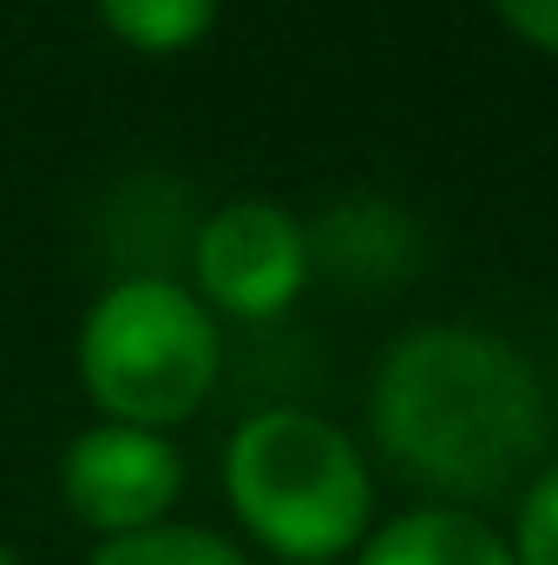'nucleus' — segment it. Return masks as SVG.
<instances>
[{"mask_svg": "<svg viewBox=\"0 0 558 565\" xmlns=\"http://www.w3.org/2000/svg\"><path fill=\"white\" fill-rule=\"evenodd\" d=\"M224 493L237 520L282 559H335L368 526V460L309 408H264L224 447Z\"/></svg>", "mask_w": 558, "mask_h": 565, "instance_id": "obj_2", "label": "nucleus"}, {"mask_svg": "<svg viewBox=\"0 0 558 565\" xmlns=\"http://www.w3.org/2000/svg\"><path fill=\"white\" fill-rule=\"evenodd\" d=\"M526 40H539V46H552L558 53V0H493Z\"/></svg>", "mask_w": 558, "mask_h": 565, "instance_id": "obj_10", "label": "nucleus"}, {"mask_svg": "<svg viewBox=\"0 0 558 565\" xmlns=\"http://www.w3.org/2000/svg\"><path fill=\"white\" fill-rule=\"evenodd\" d=\"M355 565H519L513 546L466 507H415L368 533Z\"/></svg>", "mask_w": 558, "mask_h": 565, "instance_id": "obj_6", "label": "nucleus"}, {"mask_svg": "<svg viewBox=\"0 0 558 565\" xmlns=\"http://www.w3.org/2000/svg\"><path fill=\"white\" fill-rule=\"evenodd\" d=\"M79 382L119 427L164 434L197 415L217 382V322L204 296L171 277L112 282L79 322Z\"/></svg>", "mask_w": 558, "mask_h": 565, "instance_id": "obj_3", "label": "nucleus"}, {"mask_svg": "<svg viewBox=\"0 0 558 565\" xmlns=\"http://www.w3.org/2000/svg\"><path fill=\"white\" fill-rule=\"evenodd\" d=\"M0 565H20V559H13V553H7V546H0Z\"/></svg>", "mask_w": 558, "mask_h": 565, "instance_id": "obj_11", "label": "nucleus"}, {"mask_svg": "<svg viewBox=\"0 0 558 565\" xmlns=\"http://www.w3.org/2000/svg\"><path fill=\"white\" fill-rule=\"evenodd\" d=\"M519 565H558V467H546L526 500H519V540H513Z\"/></svg>", "mask_w": 558, "mask_h": 565, "instance_id": "obj_9", "label": "nucleus"}, {"mask_svg": "<svg viewBox=\"0 0 558 565\" xmlns=\"http://www.w3.org/2000/svg\"><path fill=\"white\" fill-rule=\"evenodd\" d=\"M191 270L217 309L264 322L289 309L309 282V231L270 198H237L197 224Z\"/></svg>", "mask_w": 558, "mask_h": 565, "instance_id": "obj_4", "label": "nucleus"}, {"mask_svg": "<svg viewBox=\"0 0 558 565\" xmlns=\"http://www.w3.org/2000/svg\"><path fill=\"white\" fill-rule=\"evenodd\" d=\"M375 440L420 487L493 493L546 454V388L506 335L427 322L375 369Z\"/></svg>", "mask_w": 558, "mask_h": 565, "instance_id": "obj_1", "label": "nucleus"}, {"mask_svg": "<svg viewBox=\"0 0 558 565\" xmlns=\"http://www.w3.org/2000/svg\"><path fill=\"white\" fill-rule=\"evenodd\" d=\"M99 20L132 53H184L211 33L217 0H99Z\"/></svg>", "mask_w": 558, "mask_h": 565, "instance_id": "obj_7", "label": "nucleus"}, {"mask_svg": "<svg viewBox=\"0 0 558 565\" xmlns=\"http://www.w3.org/2000/svg\"><path fill=\"white\" fill-rule=\"evenodd\" d=\"M60 493L79 526L126 540L144 526H164L171 500L184 493V460L151 427L99 422L60 454Z\"/></svg>", "mask_w": 558, "mask_h": 565, "instance_id": "obj_5", "label": "nucleus"}, {"mask_svg": "<svg viewBox=\"0 0 558 565\" xmlns=\"http://www.w3.org/2000/svg\"><path fill=\"white\" fill-rule=\"evenodd\" d=\"M86 565H250L224 533L204 526H144L126 540H106Z\"/></svg>", "mask_w": 558, "mask_h": 565, "instance_id": "obj_8", "label": "nucleus"}]
</instances>
